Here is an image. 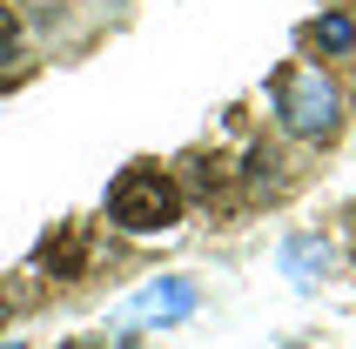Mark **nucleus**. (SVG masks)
<instances>
[{
    "instance_id": "39448f33",
    "label": "nucleus",
    "mask_w": 356,
    "mask_h": 349,
    "mask_svg": "<svg viewBox=\"0 0 356 349\" xmlns=\"http://www.w3.org/2000/svg\"><path fill=\"white\" fill-rule=\"evenodd\" d=\"M14 47H20V27H14V14H7V7H0V67H7V60H14Z\"/></svg>"
},
{
    "instance_id": "f03ea898",
    "label": "nucleus",
    "mask_w": 356,
    "mask_h": 349,
    "mask_svg": "<svg viewBox=\"0 0 356 349\" xmlns=\"http://www.w3.org/2000/svg\"><path fill=\"white\" fill-rule=\"evenodd\" d=\"M276 115L289 135H330L337 128V88H330V74L323 67H289V74L276 81Z\"/></svg>"
},
{
    "instance_id": "20e7f679",
    "label": "nucleus",
    "mask_w": 356,
    "mask_h": 349,
    "mask_svg": "<svg viewBox=\"0 0 356 349\" xmlns=\"http://www.w3.org/2000/svg\"><path fill=\"white\" fill-rule=\"evenodd\" d=\"M302 40H309L316 54H350L356 20H350V14H323V20H309V27H302Z\"/></svg>"
},
{
    "instance_id": "f257e3e1",
    "label": "nucleus",
    "mask_w": 356,
    "mask_h": 349,
    "mask_svg": "<svg viewBox=\"0 0 356 349\" xmlns=\"http://www.w3.org/2000/svg\"><path fill=\"white\" fill-rule=\"evenodd\" d=\"M108 215H115L121 229H135V235L175 229V222H181V188H175L161 168L135 161V168L115 174V188H108Z\"/></svg>"
},
{
    "instance_id": "7ed1b4c3",
    "label": "nucleus",
    "mask_w": 356,
    "mask_h": 349,
    "mask_svg": "<svg viewBox=\"0 0 356 349\" xmlns=\"http://www.w3.org/2000/svg\"><path fill=\"white\" fill-rule=\"evenodd\" d=\"M188 302H195V289H188V282H155V289H141V295H135L128 323H135V316H161V323H168V316H181Z\"/></svg>"
}]
</instances>
